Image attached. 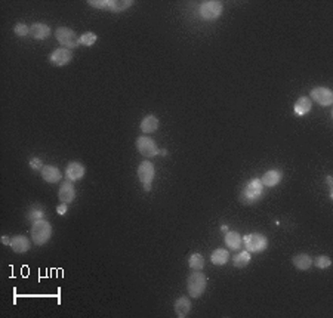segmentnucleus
I'll return each mask as SVG.
<instances>
[{
  "label": "nucleus",
  "instance_id": "1",
  "mask_svg": "<svg viewBox=\"0 0 333 318\" xmlns=\"http://www.w3.org/2000/svg\"><path fill=\"white\" fill-rule=\"evenodd\" d=\"M264 197V185L259 178H253L243 187L240 193V200L244 204H255Z\"/></svg>",
  "mask_w": 333,
  "mask_h": 318
},
{
  "label": "nucleus",
  "instance_id": "2",
  "mask_svg": "<svg viewBox=\"0 0 333 318\" xmlns=\"http://www.w3.org/2000/svg\"><path fill=\"white\" fill-rule=\"evenodd\" d=\"M31 240L37 246H43L52 237V225L48 221H37L31 224Z\"/></svg>",
  "mask_w": 333,
  "mask_h": 318
},
{
  "label": "nucleus",
  "instance_id": "3",
  "mask_svg": "<svg viewBox=\"0 0 333 318\" xmlns=\"http://www.w3.org/2000/svg\"><path fill=\"white\" fill-rule=\"evenodd\" d=\"M243 246H244V250H247L249 253H259V252H264L268 247V238L264 234H258V232L246 234L243 237Z\"/></svg>",
  "mask_w": 333,
  "mask_h": 318
},
{
  "label": "nucleus",
  "instance_id": "4",
  "mask_svg": "<svg viewBox=\"0 0 333 318\" xmlns=\"http://www.w3.org/2000/svg\"><path fill=\"white\" fill-rule=\"evenodd\" d=\"M206 286H207V278L200 271L193 272L187 280V290L193 299L200 298L206 292Z\"/></svg>",
  "mask_w": 333,
  "mask_h": 318
},
{
  "label": "nucleus",
  "instance_id": "5",
  "mask_svg": "<svg viewBox=\"0 0 333 318\" xmlns=\"http://www.w3.org/2000/svg\"><path fill=\"white\" fill-rule=\"evenodd\" d=\"M55 37L61 43V46L65 48V49H70L71 51V49H76L77 46H80V43H79V39L80 37L76 34V31L68 28V27H59V28H56Z\"/></svg>",
  "mask_w": 333,
  "mask_h": 318
},
{
  "label": "nucleus",
  "instance_id": "6",
  "mask_svg": "<svg viewBox=\"0 0 333 318\" xmlns=\"http://www.w3.org/2000/svg\"><path fill=\"white\" fill-rule=\"evenodd\" d=\"M88 5H91L92 8H96V9L122 12V11H126L128 8H130L133 5V2H130V0H123V2H119V0H88Z\"/></svg>",
  "mask_w": 333,
  "mask_h": 318
},
{
  "label": "nucleus",
  "instance_id": "7",
  "mask_svg": "<svg viewBox=\"0 0 333 318\" xmlns=\"http://www.w3.org/2000/svg\"><path fill=\"white\" fill-rule=\"evenodd\" d=\"M222 12H224V6H222L221 2H216V0H207L199 8V14L204 21H216L222 15Z\"/></svg>",
  "mask_w": 333,
  "mask_h": 318
},
{
  "label": "nucleus",
  "instance_id": "8",
  "mask_svg": "<svg viewBox=\"0 0 333 318\" xmlns=\"http://www.w3.org/2000/svg\"><path fill=\"white\" fill-rule=\"evenodd\" d=\"M136 150L141 156H144L145 159H153L159 154V148L156 145V142L148 136H139L136 139Z\"/></svg>",
  "mask_w": 333,
  "mask_h": 318
},
{
  "label": "nucleus",
  "instance_id": "9",
  "mask_svg": "<svg viewBox=\"0 0 333 318\" xmlns=\"http://www.w3.org/2000/svg\"><path fill=\"white\" fill-rule=\"evenodd\" d=\"M310 99L315 101L317 104L321 105V107H330V105L333 104V93L329 88L317 86V88L311 89Z\"/></svg>",
  "mask_w": 333,
  "mask_h": 318
},
{
  "label": "nucleus",
  "instance_id": "10",
  "mask_svg": "<svg viewBox=\"0 0 333 318\" xmlns=\"http://www.w3.org/2000/svg\"><path fill=\"white\" fill-rule=\"evenodd\" d=\"M86 173V167L79 161H71L65 167V178L70 182H77L80 181Z\"/></svg>",
  "mask_w": 333,
  "mask_h": 318
},
{
  "label": "nucleus",
  "instance_id": "11",
  "mask_svg": "<svg viewBox=\"0 0 333 318\" xmlns=\"http://www.w3.org/2000/svg\"><path fill=\"white\" fill-rule=\"evenodd\" d=\"M136 173H138V178H139V181L142 184H151L153 179H154V175H156L154 164L151 161H148V160H144L138 166Z\"/></svg>",
  "mask_w": 333,
  "mask_h": 318
},
{
  "label": "nucleus",
  "instance_id": "12",
  "mask_svg": "<svg viewBox=\"0 0 333 318\" xmlns=\"http://www.w3.org/2000/svg\"><path fill=\"white\" fill-rule=\"evenodd\" d=\"M71 59H73V52L65 48L55 49L49 56V62L55 67H64L68 62H71Z\"/></svg>",
  "mask_w": 333,
  "mask_h": 318
},
{
  "label": "nucleus",
  "instance_id": "13",
  "mask_svg": "<svg viewBox=\"0 0 333 318\" xmlns=\"http://www.w3.org/2000/svg\"><path fill=\"white\" fill-rule=\"evenodd\" d=\"M30 36L34 40H46L51 36V28L43 22H34L30 27Z\"/></svg>",
  "mask_w": 333,
  "mask_h": 318
},
{
  "label": "nucleus",
  "instance_id": "14",
  "mask_svg": "<svg viewBox=\"0 0 333 318\" xmlns=\"http://www.w3.org/2000/svg\"><path fill=\"white\" fill-rule=\"evenodd\" d=\"M311 108H313V101L308 96H301L293 105V113H295V116L302 117V116L308 114L311 111Z\"/></svg>",
  "mask_w": 333,
  "mask_h": 318
},
{
  "label": "nucleus",
  "instance_id": "15",
  "mask_svg": "<svg viewBox=\"0 0 333 318\" xmlns=\"http://www.w3.org/2000/svg\"><path fill=\"white\" fill-rule=\"evenodd\" d=\"M58 197H59L61 203L68 204V203H71L74 198H76V188H74V185L70 181L62 182L61 184V188L58 191Z\"/></svg>",
  "mask_w": 333,
  "mask_h": 318
},
{
  "label": "nucleus",
  "instance_id": "16",
  "mask_svg": "<svg viewBox=\"0 0 333 318\" xmlns=\"http://www.w3.org/2000/svg\"><path fill=\"white\" fill-rule=\"evenodd\" d=\"M40 173H42V178H43L46 182H49V184H56V182H59L61 178H62L61 170H59L56 166H51V164L43 166V169L40 170Z\"/></svg>",
  "mask_w": 333,
  "mask_h": 318
},
{
  "label": "nucleus",
  "instance_id": "17",
  "mask_svg": "<svg viewBox=\"0 0 333 318\" xmlns=\"http://www.w3.org/2000/svg\"><path fill=\"white\" fill-rule=\"evenodd\" d=\"M281 179H283V172L280 169H271L264 173L261 181L264 187H276L281 182Z\"/></svg>",
  "mask_w": 333,
  "mask_h": 318
},
{
  "label": "nucleus",
  "instance_id": "18",
  "mask_svg": "<svg viewBox=\"0 0 333 318\" xmlns=\"http://www.w3.org/2000/svg\"><path fill=\"white\" fill-rule=\"evenodd\" d=\"M173 308H175V314H176L178 318H185L191 311V300L188 298L182 296V298L175 300Z\"/></svg>",
  "mask_w": 333,
  "mask_h": 318
},
{
  "label": "nucleus",
  "instance_id": "19",
  "mask_svg": "<svg viewBox=\"0 0 333 318\" xmlns=\"http://www.w3.org/2000/svg\"><path fill=\"white\" fill-rule=\"evenodd\" d=\"M11 247H12V250L15 253H25V252L30 250L31 243H30V240L25 235H15V237H12Z\"/></svg>",
  "mask_w": 333,
  "mask_h": 318
},
{
  "label": "nucleus",
  "instance_id": "20",
  "mask_svg": "<svg viewBox=\"0 0 333 318\" xmlns=\"http://www.w3.org/2000/svg\"><path fill=\"white\" fill-rule=\"evenodd\" d=\"M45 216H46V212H45V209H43L42 206H39V204H34V206L28 207L27 215H25V218H27V221H28L30 224H34V222H37V221H43Z\"/></svg>",
  "mask_w": 333,
  "mask_h": 318
},
{
  "label": "nucleus",
  "instance_id": "21",
  "mask_svg": "<svg viewBox=\"0 0 333 318\" xmlns=\"http://www.w3.org/2000/svg\"><path fill=\"white\" fill-rule=\"evenodd\" d=\"M159 124H160L159 119H157L156 116L150 114V116H145V117L141 120L139 127H141V130H142L144 133H153V132H156V130L159 129Z\"/></svg>",
  "mask_w": 333,
  "mask_h": 318
},
{
  "label": "nucleus",
  "instance_id": "22",
  "mask_svg": "<svg viewBox=\"0 0 333 318\" xmlns=\"http://www.w3.org/2000/svg\"><path fill=\"white\" fill-rule=\"evenodd\" d=\"M225 244H227V247L230 250H239L240 247L243 246V237L239 234V232H236V231H228V232H225Z\"/></svg>",
  "mask_w": 333,
  "mask_h": 318
},
{
  "label": "nucleus",
  "instance_id": "23",
  "mask_svg": "<svg viewBox=\"0 0 333 318\" xmlns=\"http://www.w3.org/2000/svg\"><path fill=\"white\" fill-rule=\"evenodd\" d=\"M292 262H293V266H295L296 269H299V271H307V269H310L311 265H313L311 256H308V255H305V253L295 255L293 259H292Z\"/></svg>",
  "mask_w": 333,
  "mask_h": 318
},
{
  "label": "nucleus",
  "instance_id": "24",
  "mask_svg": "<svg viewBox=\"0 0 333 318\" xmlns=\"http://www.w3.org/2000/svg\"><path fill=\"white\" fill-rule=\"evenodd\" d=\"M230 261V253L225 250V249H215L210 255V262L216 266H222L225 265L227 262Z\"/></svg>",
  "mask_w": 333,
  "mask_h": 318
},
{
  "label": "nucleus",
  "instance_id": "25",
  "mask_svg": "<svg viewBox=\"0 0 333 318\" xmlns=\"http://www.w3.org/2000/svg\"><path fill=\"white\" fill-rule=\"evenodd\" d=\"M250 259H252L250 253L247 250H243V252H240V253H237V255L233 256V265L236 268H244V266L249 265Z\"/></svg>",
  "mask_w": 333,
  "mask_h": 318
},
{
  "label": "nucleus",
  "instance_id": "26",
  "mask_svg": "<svg viewBox=\"0 0 333 318\" xmlns=\"http://www.w3.org/2000/svg\"><path fill=\"white\" fill-rule=\"evenodd\" d=\"M96 42H98V36H96L95 33H92V31H86L85 34H82L80 39H79V43L82 46H86V48L93 46Z\"/></svg>",
  "mask_w": 333,
  "mask_h": 318
},
{
  "label": "nucleus",
  "instance_id": "27",
  "mask_svg": "<svg viewBox=\"0 0 333 318\" xmlns=\"http://www.w3.org/2000/svg\"><path fill=\"white\" fill-rule=\"evenodd\" d=\"M188 265L190 268H193L194 271H200L204 268V258L200 253H193L188 259Z\"/></svg>",
  "mask_w": 333,
  "mask_h": 318
},
{
  "label": "nucleus",
  "instance_id": "28",
  "mask_svg": "<svg viewBox=\"0 0 333 318\" xmlns=\"http://www.w3.org/2000/svg\"><path fill=\"white\" fill-rule=\"evenodd\" d=\"M313 264H314L317 268H320V269H327V268L332 265V259H330L329 256H324V255H321V256L315 258V259L313 261Z\"/></svg>",
  "mask_w": 333,
  "mask_h": 318
},
{
  "label": "nucleus",
  "instance_id": "29",
  "mask_svg": "<svg viewBox=\"0 0 333 318\" xmlns=\"http://www.w3.org/2000/svg\"><path fill=\"white\" fill-rule=\"evenodd\" d=\"M14 33L17 34L18 37H25V36H28V34H30V27H27V25L22 24V22H18V24L14 27Z\"/></svg>",
  "mask_w": 333,
  "mask_h": 318
},
{
  "label": "nucleus",
  "instance_id": "30",
  "mask_svg": "<svg viewBox=\"0 0 333 318\" xmlns=\"http://www.w3.org/2000/svg\"><path fill=\"white\" fill-rule=\"evenodd\" d=\"M28 164H30V167H31L33 170H42V169H43V163H42V160H40L39 157H33V159H30Z\"/></svg>",
  "mask_w": 333,
  "mask_h": 318
},
{
  "label": "nucleus",
  "instance_id": "31",
  "mask_svg": "<svg viewBox=\"0 0 333 318\" xmlns=\"http://www.w3.org/2000/svg\"><path fill=\"white\" fill-rule=\"evenodd\" d=\"M68 212V207H67V204L65 203H62V204H59L58 207H56V213L58 215H61V216H64L65 213Z\"/></svg>",
  "mask_w": 333,
  "mask_h": 318
},
{
  "label": "nucleus",
  "instance_id": "32",
  "mask_svg": "<svg viewBox=\"0 0 333 318\" xmlns=\"http://www.w3.org/2000/svg\"><path fill=\"white\" fill-rule=\"evenodd\" d=\"M11 241H12V238H9L8 235H2V243L5 246H11Z\"/></svg>",
  "mask_w": 333,
  "mask_h": 318
},
{
  "label": "nucleus",
  "instance_id": "33",
  "mask_svg": "<svg viewBox=\"0 0 333 318\" xmlns=\"http://www.w3.org/2000/svg\"><path fill=\"white\" fill-rule=\"evenodd\" d=\"M142 188L145 193H150L151 191V184H142Z\"/></svg>",
  "mask_w": 333,
  "mask_h": 318
},
{
  "label": "nucleus",
  "instance_id": "34",
  "mask_svg": "<svg viewBox=\"0 0 333 318\" xmlns=\"http://www.w3.org/2000/svg\"><path fill=\"white\" fill-rule=\"evenodd\" d=\"M221 230H222V232H227V231H228V227H227V225H222Z\"/></svg>",
  "mask_w": 333,
  "mask_h": 318
},
{
  "label": "nucleus",
  "instance_id": "35",
  "mask_svg": "<svg viewBox=\"0 0 333 318\" xmlns=\"http://www.w3.org/2000/svg\"><path fill=\"white\" fill-rule=\"evenodd\" d=\"M159 154H160V156H167V151H166V150H160Z\"/></svg>",
  "mask_w": 333,
  "mask_h": 318
}]
</instances>
